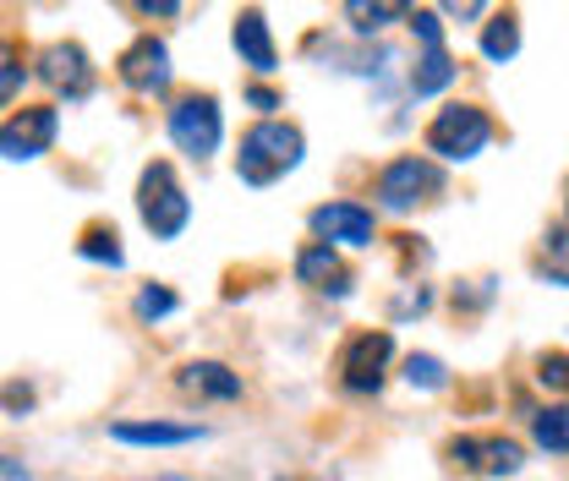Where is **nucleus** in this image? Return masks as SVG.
Here are the masks:
<instances>
[{"instance_id":"23","label":"nucleus","mask_w":569,"mask_h":481,"mask_svg":"<svg viewBox=\"0 0 569 481\" xmlns=\"http://www.w3.org/2000/svg\"><path fill=\"white\" fill-rule=\"evenodd\" d=\"M406 383H411V389H443L449 372H443L438 355H411V361H406Z\"/></svg>"},{"instance_id":"10","label":"nucleus","mask_w":569,"mask_h":481,"mask_svg":"<svg viewBox=\"0 0 569 481\" xmlns=\"http://www.w3.org/2000/svg\"><path fill=\"white\" fill-rule=\"evenodd\" d=\"M372 208L361 203H323L312 208V236L323 247H372Z\"/></svg>"},{"instance_id":"19","label":"nucleus","mask_w":569,"mask_h":481,"mask_svg":"<svg viewBox=\"0 0 569 481\" xmlns=\"http://www.w3.org/2000/svg\"><path fill=\"white\" fill-rule=\"evenodd\" d=\"M531 438L548 454H569V405H548V411L531 415Z\"/></svg>"},{"instance_id":"11","label":"nucleus","mask_w":569,"mask_h":481,"mask_svg":"<svg viewBox=\"0 0 569 481\" xmlns=\"http://www.w3.org/2000/svg\"><path fill=\"white\" fill-rule=\"evenodd\" d=\"M39 77L67 93V99H88L93 93V67H88V50L82 44H50L39 50Z\"/></svg>"},{"instance_id":"27","label":"nucleus","mask_w":569,"mask_h":481,"mask_svg":"<svg viewBox=\"0 0 569 481\" xmlns=\"http://www.w3.org/2000/svg\"><path fill=\"white\" fill-rule=\"evenodd\" d=\"M247 104H258V110H280L284 99L274 93V88H247Z\"/></svg>"},{"instance_id":"5","label":"nucleus","mask_w":569,"mask_h":481,"mask_svg":"<svg viewBox=\"0 0 569 481\" xmlns=\"http://www.w3.org/2000/svg\"><path fill=\"white\" fill-rule=\"evenodd\" d=\"M170 142L187 153V159H213L219 142H224V116H219V99L213 93H187L170 104V121H164Z\"/></svg>"},{"instance_id":"4","label":"nucleus","mask_w":569,"mask_h":481,"mask_svg":"<svg viewBox=\"0 0 569 481\" xmlns=\"http://www.w3.org/2000/svg\"><path fill=\"white\" fill-rule=\"evenodd\" d=\"M438 187H443V176H438L432 159H422V153H400V159H389V164L378 170L372 198H378V208H389V213H411L417 203L438 198Z\"/></svg>"},{"instance_id":"9","label":"nucleus","mask_w":569,"mask_h":481,"mask_svg":"<svg viewBox=\"0 0 569 481\" xmlns=\"http://www.w3.org/2000/svg\"><path fill=\"white\" fill-rule=\"evenodd\" d=\"M449 460L466 465V471H482V477H515L526 465L515 438H471V432L449 443Z\"/></svg>"},{"instance_id":"3","label":"nucleus","mask_w":569,"mask_h":481,"mask_svg":"<svg viewBox=\"0 0 569 481\" xmlns=\"http://www.w3.org/2000/svg\"><path fill=\"white\" fill-rule=\"evenodd\" d=\"M488 142H493V121L477 104H443L427 121V153H438L449 164H471Z\"/></svg>"},{"instance_id":"12","label":"nucleus","mask_w":569,"mask_h":481,"mask_svg":"<svg viewBox=\"0 0 569 481\" xmlns=\"http://www.w3.org/2000/svg\"><path fill=\"white\" fill-rule=\"evenodd\" d=\"M110 438L132 449H176V443H198L203 427L198 421H110Z\"/></svg>"},{"instance_id":"13","label":"nucleus","mask_w":569,"mask_h":481,"mask_svg":"<svg viewBox=\"0 0 569 481\" xmlns=\"http://www.w3.org/2000/svg\"><path fill=\"white\" fill-rule=\"evenodd\" d=\"M296 279H301V284H312V290H323V295H346V290H351V269H346V263H340V252H335V247H323V241L301 247V258H296Z\"/></svg>"},{"instance_id":"28","label":"nucleus","mask_w":569,"mask_h":481,"mask_svg":"<svg viewBox=\"0 0 569 481\" xmlns=\"http://www.w3.org/2000/svg\"><path fill=\"white\" fill-rule=\"evenodd\" d=\"M138 11L142 17H176L181 6H176V0H138Z\"/></svg>"},{"instance_id":"21","label":"nucleus","mask_w":569,"mask_h":481,"mask_svg":"<svg viewBox=\"0 0 569 481\" xmlns=\"http://www.w3.org/2000/svg\"><path fill=\"white\" fill-rule=\"evenodd\" d=\"M77 252H82V258H93V263H110V269H121V263H127L116 224H88V230H82V241H77Z\"/></svg>"},{"instance_id":"14","label":"nucleus","mask_w":569,"mask_h":481,"mask_svg":"<svg viewBox=\"0 0 569 481\" xmlns=\"http://www.w3.org/2000/svg\"><path fill=\"white\" fill-rule=\"evenodd\" d=\"M230 44H236V56L247 61L252 71H269L280 67V56H274V39H269V22H263V11H241L236 17V28H230Z\"/></svg>"},{"instance_id":"30","label":"nucleus","mask_w":569,"mask_h":481,"mask_svg":"<svg viewBox=\"0 0 569 481\" xmlns=\"http://www.w3.org/2000/svg\"><path fill=\"white\" fill-rule=\"evenodd\" d=\"M565 208H569V187H565Z\"/></svg>"},{"instance_id":"22","label":"nucleus","mask_w":569,"mask_h":481,"mask_svg":"<svg viewBox=\"0 0 569 481\" xmlns=\"http://www.w3.org/2000/svg\"><path fill=\"white\" fill-rule=\"evenodd\" d=\"M132 307H138V318H142V323H159V318H170V312H176V295H170L164 284H142V290H138V301H132Z\"/></svg>"},{"instance_id":"2","label":"nucleus","mask_w":569,"mask_h":481,"mask_svg":"<svg viewBox=\"0 0 569 481\" xmlns=\"http://www.w3.org/2000/svg\"><path fill=\"white\" fill-rule=\"evenodd\" d=\"M138 213H142V224L153 230V241H176L187 230V219H192V203H187V192H181V181H176V170L164 159H153L142 170Z\"/></svg>"},{"instance_id":"8","label":"nucleus","mask_w":569,"mask_h":481,"mask_svg":"<svg viewBox=\"0 0 569 481\" xmlns=\"http://www.w3.org/2000/svg\"><path fill=\"white\" fill-rule=\"evenodd\" d=\"M116 71H121V82H127L132 93H142V99H159V93L170 88V50H164V39L142 33L138 44L116 61Z\"/></svg>"},{"instance_id":"7","label":"nucleus","mask_w":569,"mask_h":481,"mask_svg":"<svg viewBox=\"0 0 569 481\" xmlns=\"http://www.w3.org/2000/svg\"><path fill=\"white\" fill-rule=\"evenodd\" d=\"M56 132H61L56 104H28V110H17V116L0 127V148H6V159H11V164H22V159L50 153Z\"/></svg>"},{"instance_id":"17","label":"nucleus","mask_w":569,"mask_h":481,"mask_svg":"<svg viewBox=\"0 0 569 481\" xmlns=\"http://www.w3.org/2000/svg\"><path fill=\"white\" fill-rule=\"evenodd\" d=\"M455 82V61H449V50L443 44H432V50H422L417 56V71H411V93L417 99H432L438 88H449Z\"/></svg>"},{"instance_id":"15","label":"nucleus","mask_w":569,"mask_h":481,"mask_svg":"<svg viewBox=\"0 0 569 481\" xmlns=\"http://www.w3.org/2000/svg\"><path fill=\"white\" fill-rule=\"evenodd\" d=\"M187 394H198V400H241V378L230 372V367H219V361H192V367H181V378H176Z\"/></svg>"},{"instance_id":"24","label":"nucleus","mask_w":569,"mask_h":481,"mask_svg":"<svg viewBox=\"0 0 569 481\" xmlns=\"http://www.w3.org/2000/svg\"><path fill=\"white\" fill-rule=\"evenodd\" d=\"M537 383L569 394V350H548V355H537Z\"/></svg>"},{"instance_id":"29","label":"nucleus","mask_w":569,"mask_h":481,"mask_svg":"<svg viewBox=\"0 0 569 481\" xmlns=\"http://www.w3.org/2000/svg\"><path fill=\"white\" fill-rule=\"evenodd\" d=\"M159 481H187V477H159Z\"/></svg>"},{"instance_id":"26","label":"nucleus","mask_w":569,"mask_h":481,"mask_svg":"<svg viewBox=\"0 0 569 481\" xmlns=\"http://www.w3.org/2000/svg\"><path fill=\"white\" fill-rule=\"evenodd\" d=\"M22 77H28V71H22V61H17V50H6V71H0V93H6V104L17 99Z\"/></svg>"},{"instance_id":"18","label":"nucleus","mask_w":569,"mask_h":481,"mask_svg":"<svg viewBox=\"0 0 569 481\" xmlns=\"http://www.w3.org/2000/svg\"><path fill=\"white\" fill-rule=\"evenodd\" d=\"M346 17H351L356 33H383L389 22H411V6H395V0H351L346 6Z\"/></svg>"},{"instance_id":"20","label":"nucleus","mask_w":569,"mask_h":481,"mask_svg":"<svg viewBox=\"0 0 569 481\" xmlns=\"http://www.w3.org/2000/svg\"><path fill=\"white\" fill-rule=\"evenodd\" d=\"M482 56H488V61H498V67L520 56V22H515L509 11H498L493 22H488V33H482Z\"/></svg>"},{"instance_id":"16","label":"nucleus","mask_w":569,"mask_h":481,"mask_svg":"<svg viewBox=\"0 0 569 481\" xmlns=\"http://www.w3.org/2000/svg\"><path fill=\"white\" fill-rule=\"evenodd\" d=\"M537 274L548 279V284H565V290H569V219L548 224L542 252H537Z\"/></svg>"},{"instance_id":"25","label":"nucleus","mask_w":569,"mask_h":481,"mask_svg":"<svg viewBox=\"0 0 569 481\" xmlns=\"http://www.w3.org/2000/svg\"><path fill=\"white\" fill-rule=\"evenodd\" d=\"M411 33L422 39V50L443 44V22H438V11H411Z\"/></svg>"},{"instance_id":"1","label":"nucleus","mask_w":569,"mask_h":481,"mask_svg":"<svg viewBox=\"0 0 569 481\" xmlns=\"http://www.w3.org/2000/svg\"><path fill=\"white\" fill-rule=\"evenodd\" d=\"M301 132L290 121H258L247 138H241V153H236V176L247 187H274L280 176H290L301 164Z\"/></svg>"},{"instance_id":"6","label":"nucleus","mask_w":569,"mask_h":481,"mask_svg":"<svg viewBox=\"0 0 569 481\" xmlns=\"http://www.w3.org/2000/svg\"><path fill=\"white\" fill-rule=\"evenodd\" d=\"M389 355H395V340L383 329H367L356 334L346 350H340V383L351 394H378L383 389V372H389Z\"/></svg>"}]
</instances>
